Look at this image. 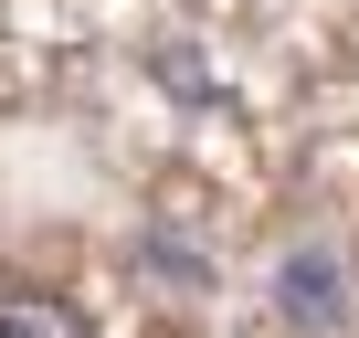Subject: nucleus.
Here are the masks:
<instances>
[{"label":"nucleus","instance_id":"1","mask_svg":"<svg viewBox=\"0 0 359 338\" xmlns=\"http://www.w3.org/2000/svg\"><path fill=\"white\" fill-rule=\"evenodd\" d=\"M348 296H359V285H348V254H338V243H296V254L275 264V317H285L296 338H338V327H348Z\"/></svg>","mask_w":359,"mask_h":338},{"label":"nucleus","instance_id":"2","mask_svg":"<svg viewBox=\"0 0 359 338\" xmlns=\"http://www.w3.org/2000/svg\"><path fill=\"white\" fill-rule=\"evenodd\" d=\"M148 275H158V285H191V296L212 285V264H201V243H191V233H169V222L148 233Z\"/></svg>","mask_w":359,"mask_h":338}]
</instances>
